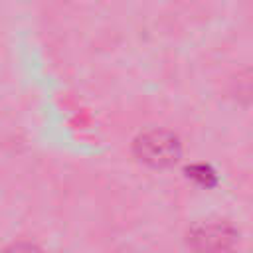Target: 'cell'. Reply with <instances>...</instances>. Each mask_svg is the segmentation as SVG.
Here are the masks:
<instances>
[{"label":"cell","instance_id":"obj_1","mask_svg":"<svg viewBox=\"0 0 253 253\" xmlns=\"http://www.w3.org/2000/svg\"><path fill=\"white\" fill-rule=\"evenodd\" d=\"M182 146L176 134L168 130H148L134 140V154L152 168H168L180 158Z\"/></svg>","mask_w":253,"mask_h":253},{"label":"cell","instance_id":"obj_2","mask_svg":"<svg viewBox=\"0 0 253 253\" xmlns=\"http://www.w3.org/2000/svg\"><path fill=\"white\" fill-rule=\"evenodd\" d=\"M190 243L198 253H225L235 241V229L219 219L198 223L190 231Z\"/></svg>","mask_w":253,"mask_h":253},{"label":"cell","instance_id":"obj_3","mask_svg":"<svg viewBox=\"0 0 253 253\" xmlns=\"http://www.w3.org/2000/svg\"><path fill=\"white\" fill-rule=\"evenodd\" d=\"M186 172L192 180L200 182L202 186H213L215 184V172L206 164H194V166L186 168Z\"/></svg>","mask_w":253,"mask_h":253},{"label":"cell","instance_id":"obj_4","mask_svg":"<svg viewBox=\"0 0 253 253\" xmlns=\"http://www.w3.org/2000/svg\"><path fill=\"white\" fill-rule=\"evenodd\" d=\"M4 253H40V249L34 247L32 243H14Z\"/></svg>","mask_w":253,"mask_h":253}]
</instances>
